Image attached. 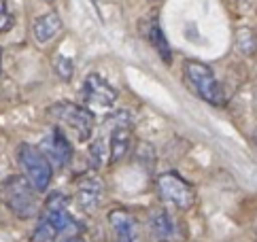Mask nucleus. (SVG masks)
Wrapping results in <instances>:
<instances>
[{
  "label": "nucleus",
  "mask_w": 257,
  "mask_h": 242,
  "mask_svg": "<svg viewBox=\"0 0 257 242\" xmlns=\"http://www.w3.org/2000/svg\"><path fill=\"white\" fill-rule=\"evenodd\" d=\"M79 223L68 210V200L66 195H62L60 191L49 193L47 202L41 210L39 223L32 231V242H62L68 236H75Z\"/></svg>",
  "instance_id": "nucleus-1"
},
{
  "label": "nucleus",
  "mask_w": 257,
  "mask_h": 242,
  "mask_svg": "<svg viewBox=\"0 0 257 242\" xmlns=\"http://www.w3.org/2000/svg\"><path fill=\"white\" fill-rule=\"evenodd\" d=\"M0 200L20 219H30L39 215V191L26 176H9L0 185Z\"/></svg>",
  "instance_id": "nucleus-2"
},
{
  "label": "nucleus",
  "mask_w": 257,
  "mask_h": 242,
  "mask_svg": "<svg viewBox=\"0 0 257 242\" xmlns=\"http://www.w3.org/2000/svg\"><path fill=\"white\" fill-rule=\"evenodd\" d=\"M47 117L53 119L56 124L68 128L77 141L87 143L91 134H94V113L81 104H72V102H56L47 108Z\"/></svg>",
  "instance_id": "nucleus-3"
},
{
  "label": "nucleus",
  "mask_w": 257,
  "mask_h": 242,
  "mask_svg": "<svg viewBox=\"0 0 257 242\" xmlns=\"http://www.w3.org/2000/svg\"><path fill=\"white\" fill-rule=\"evenodd\" d=\"M183 77H185L187 85L196 91V94L213 106H223L225 104V91L219 85L215 72L210 70L206 64L198 60H187L183 66Z\"/></svg>",
  "instance_id": "nucleus-4"
},
{
  "label": "nucleus",
  "mask_w": 257,
  "mask_h": 242,
  "mask_svg": "<svg viewBox=\"0 0 257 242\" xmlns=\"http://www.w3.org/2000/svg\"><path fill=\"white\" fill-rule=\"evenodd\" d=\"M17 162L24 168L26 179L36 187V191H47L49 183L53 179V168H51L49 157L39 147L22 143L17 147Z\"/></svg>",
  "instance_id": "nucleus-5"
},
{
  "label": "nucleus",
  "mask_w": 257,
  "mask_h": 242,
  "mask_svg": "<svg viewBox=\"0 0 257 242\" xmlns=\"http://www.w3.org/2000/svg\"><path fill=\"white\" fill-rule=\"evenodd\" d=\"M155 191L160 198L179 210H189L196 202V189L194 185L187 183L177 172H162L155 179Z\"/></svg>",
  "instance_id": "nucleus-6"
},
{
  "label": "nucleus",
  "mask_w": 257,
  "mask_h": 242,
  "mask_svg": "<svg viewBox=\"0 0 257 242\" xmlns=\"http://www.w3.org/2000/svg\"><path fill=\"white\" fill-rule=\"evenodd\" d=\"M106 126H108V138L104 132L102 134L108 143V162L117 164L127 155L132 147V119L127 113L119 110V113L106 119Z\"/></svg>",
  "instance_id": "nucleus-7"
},
{
  "label": "nucleus",
  "mask_w": 257,
  "mask_h": 242,
  "mask_svg": "<svg viewBox=\"0 0 257 242\" xmlns=\"http://www.w3.org/2000/svg\"><path fill=\"white\" fill-rule=\"evenodd\" d=\"M81 94H83L87 106H94V108H111L117 102V89L96 72L85 77Z\"/></svg>",
  "instance_id": "nucleus-8"
},
{
  "label": "nucleus",
  "mask_w": 257,
  "mask_h": 242,
  "mask_svg": "<svg viewBox=\"0 0 257 242\" xmlns=\"http://www.w3.org/2000/svg\"><path fill=\"white\" fill-rule=\"evenodd\" d=\"M108 223H111L115 242H141V227L139 221L125 208H115L108 212Z\"/></svg>",
  "instance_id": "nucleus-9"
},
{
  "label": "nucleus",
  "mask_w": 257,
  "mask_h": 242,
  "mask_svg": "<svg viewBox=\"0 0 257 242\" xmlns=\"http://www.w3.org/2000/svg\"><path fill=\"white\" fill-rule=\"evenodd\" d=\"M147 227H149L151 236L158 242H170L174 236H177V225H174V219L170 217V212L164 210V208H153L149 212Z\"/></svg>",
  "instance_id": "nucleus-10"
},
{
  "label": "nucleus",
  "mask_w": 257,
  "mask_h": 242,
  "mask_svg": "<svg viewBox=\"0 0 257 242\" xmlns=\"http://www.w3.org/2000/svg\"><path fill=\"white\" fill-rule=\"evenodd\" d=\"M45 151L49 153L51 162L56 166H60V168L72 160V145L60 128L51 130V134L47 136V141H45Z\"/></svg>",
  "instance_id": "nucleus-11"
},
{
  "label": "nucleus",
  "mask_w": 257,
  "mask_h": 242,
  "mask_svg": "<svg viewBox=\"0 0 257 242\" xmlns=\"http://www.w3.org/2000/svg\"><path fill=\"white\" fill-rule=\"evenodd\" d=\"M102 200V183L96 176H81L77 181V202L83 210H94Z\"/></svg>",
  "instance_id": "nucleus-12"
},
{
  "label": "nucleus",
  "mask_w": 257,
  "mask_h": 242,
  "mask_svg": "<svg viewBox=\"0 0 257 242\" xmlns=\"http://www.w3.org/2000/svg\"><path fill=\"white\" fill-rule=\"evenodd\" d=\"M60 30H62V17L56 11L41 15L39 20H34V24H32V36H34V41L41 45L49 43Z\"/></svg>",
  "instance_id": "nucleus-13"
},
{
  "label": "nucleus",
  "mask_w": 257,
  "mask_h": 242,
  "mask_svg": "<svg viewBox=\"0 0 257 242\" xmlns=\"http://www.w3.org/2000/svg\"><path fill=\"white\" fill-rule=\"evenodd\" d=\"M143 30H145V36L149 39V43L153 45V49L160 53V58L166 62V64H170V60H172V51H170V45H168V41H166V36H164V32H162V28H160L158 20L145 22V24H143Z\"/></svg>",
  "instance_id": "nucleus-14"
},
{
  "label": "nucleus",
  "mask_w": 257,
  "mask_h": 242,
  "mask_svg": "<svg viewBox=\"0 0 257 242\" xmlns=\"http://www.w3.org/2000/svg\"><path fill=\"white\" fill-rule=\"evenodd\" d=\"M53 70L62 81H70L72 79V72H75V64H72L70 58H64V55H56L53 60Z\"/></svg>",
  "instance_id": "nucleus-15"
},
{
  "label": "nucleus",
  "mask_w": 257,
  "mask_h": 242,
  "mask_svg": "<svg viewBox=\"0 0 257 242\" xmlns=\"http://www.w3.org/2000/svg\"><path fill=\"white\" fill-rule=\"evenodd\" d=\"M11 26H13V17L9 13V5L7 0H0V34L7 32Z\"/></svg>",
  "instance_id": "nucleus-16"
},
{
  "label": "nucleus",
  "mask_w": 257,
  "mask_h": 242,
  "mask_svg": "<svg viewBox=\"0 0 257 242\" xmlns=\"http://www.w3.org/2000/svg\"><path fill=\"white\" fill-rule=\"evenodd\" d=\"M62 242H85V240H83V238H81L79 234H75V236H68L66 240H62Z\"/></svg>",
  "instance_id": "nucleus-17"
},
{
  "label": "nucleus",
  "mask_w": 257,
  "mask_h": 242,
  "mask_svg": "<svg viewBox=\"0 0 257 242\" xmlns=\"http://www.w3.org/2000/svg\"><path fill=\"white\" fill-rule=\"evenodd\" d=\"M0 58H3V53H0Z\"/></svg>",
  "instance_id": "nucleus-18"
}]
</instances>
